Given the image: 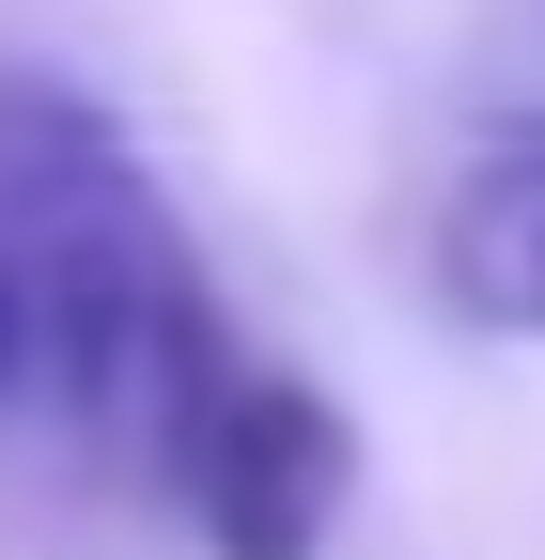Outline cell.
<instances>
[{"label": "cell", "instance_id": "obj_1", "mask_svg": "<svg viewBox=\"0 0 545 560\" xmlns=\"http://www.w3.org/2000/svg\"><path fill=\"white\" fill-rule=\"evenodd\" d=\"M0 280H16L32 374L79 405V436L156 482L187 405L234 374V342L202 312V265L141 187V156L62 94H0Z\"/></svg>", "mask_w": 545, "mask_h": 560}, {"label": "cell", "instance_id": "obj_2", "mask_svg": "<svg viewBox=\"0 0 545 560\" xmlns=\"http://www.w3.org/2000/svg\"><path fill=\"white\" fill-rule=\"evenodd\" d=\"M172 499L187 529L219 545V560H327V529H344L359 499V436H344V405H327L312 374H219L187 405V436H172Z\"/></svg>", "mask_w": 545, "mask_h": 560}, {"label": "cell", "instance_id": "obj_3", "mask_svg": "<svg viewBox=\"0 0 545 560\" xmlns=\"http://www.w3.org/2000/svg\"><path fill=\"white\" fill-rule=\"evenodd\" d=\"M437 280H452L467 327L545 342V125H530V140H484V156L452 172V202H437Z\"/></svg>", "mask_w": 545, "mask_h": 560}, {"label": "cell", "instance_id": "obj_4", "mask_svg": "<svg viewBox=\"0 0 545 560\" xmlns=\"http://www.w3.org/2000/svg\"><path fill=\"white\" fill-rule=\"evenodd\" d=\"M0 389H32V312H16V280H0Z\"/></svg>", "mask_w": 545, "mask_h": 560}]
</instances>
